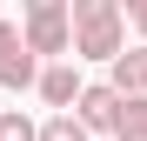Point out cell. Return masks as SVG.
Returning a JSON list of instances; mask_svg holds the SVG:
<instances>
[{"label":"cell","instance_id":"6da1fadb","mask_svg":"<svg viewBox=\"0 0 147 141\" xmlns=\"http://www.w3.org/2000/svg\"><path fill=\"white\" fill-rule=\"evenodd\" d=\"M74 61H120V7L114 0H74Z\"/></svg>","mask_w":147,"mask_h":141},{"label":"cell","instance_id":"7a4b0ae2","mask_svg":"<svg viewBox=\"0 0 147 141\" xmlns=\"http://www.w3.org/2000/svg\"><path fill=\"white\" fill-rule=\"evenodd\" d=\"M20 47H27V54H67V47H74V20H67L60 0H34V7H27Z\"/></svg>","mask_w":147,"mask_h":141},{"label":"cell","instance_id":"3957f363","mask_svg":"<svg viewBox=\"0 0 147 141\" xmlns=\"http://www.w3.org/2000/svg\"><path fill=\"white\" fill-rule=\"evenodd\" d=\"M74 108H80L74 121H80L87 134H94V128H114V121H120V94H114V87H80V101H74Z\"/></svg>","mask_w":147,"mask_h":141},{"label":"cell","instance_id":"277c9868","mask_svg":"<svg viewBox=\"0 0 147 141\" xmlns=\"http://www.w3.org/2000/svg\"><path fill=\"white\" fill-rule=\"evenodd\" d=\"M40 94H47V108L74 114V101H80V67H47V74H40Z\"/></svg>","mask_w":147,"mask_h":141},{"label":"cell","instance_id":"5b68a950","mask_svg":"<svg viewBox=\"0 0 147 141\" xmlns=\"http://www.w3.org/2000/svg\"><path fill=\"white\" fill-rule=\"evenodd\" d=\"M120 101H134V94H147V47H134V54L114 61V81H107Z\"/></svg>","mask_w":147,"mask_h":141},{"label":"cell","instance_id":"8992f818","mask_svg":"<svg viewBox=\"0 0 147 141\" xmlns=\"http://www.w3.org/2000/svg\"><path fill=\"white\" fill-rule=\"evenodd\" d=\"M34 81H40V67H34V54H27V47H13V54L0 61V87H34Z\"/></svg>","mask_w":147,"mask_h":141},{"label":"cell","instance_id":"52a82bcc","mask_svg":"<svg viewBox=\"0 0 147 141\" xmlns=\"http://www.w3.org/2000/svg\"><path fill=\"white\" fill-rule=\"evenodd\" d=\"M114 134H120V141L147 134V94H134V101H120V121H114Z\"/></svg>","mask_w":147,"mask_h":141},{"label":"cell","instance_id":"ba28073f","mask_svg":"<svg viewBox=\"0 0 147 141\" xmlns=\"http://www.w3.org/2000/svg\"><path fill=\"white\" fill-rule=\"evenodd\" d=\"M0 141H40V128H34L20 108H7V114H0Z\"/></svg>","mask_w":147,"mask_h":141},{"label":"cell","instance_id":"9c48e42d","mask_svg":"<svg viewBox=\"0 0 147 141\" xmlns=\"http://www.w3.org/2000/svg\"><path fill=\"white\" fill-rule=\"evenodd\" d=\"M40 141H87V128L74 121V114H54V121L40 128Z\"/></svg>","mask_w":147,"mask_h":141},{"label":"cell","instance_id":"30bf717a","mask_svg":"<svg viewBox=\"0 0 147 141\" xmlns=\"http://www.w3.org/2000/svg\"><path fill=\"white\" fill-rule=\"evenodd\" d=\"M13 47H20V27H7V20H0V61H7Z\"/></svg>","mask_w":147,"mask_h":141},{"label":"cell","instance_id":"8fae6325","mask_svg":"<svg viewBox=\"0 0 147 141\" xmlns=\"http://www.w3.org/2000/svg\"><path fill=\"white\" fill-rule=\"evenodd\" d=\"M134 27H140V34H147V0H140V7H134Z\"/></svg>","mask_w":147,"mask_h":141},{"label":"cell","instance_id":"7c38bea8","mask_svg":"<svg viewBox=\"0 0 147 141\" xmlns=\"http://www.w3.org/2000/svg\"><path fill=\"white\" fill-rule=\"evenodd\" d=\"M134 141H147V134H134Z\"/></svg>","mask_w":147,"mask_h":141}]
</instances>
